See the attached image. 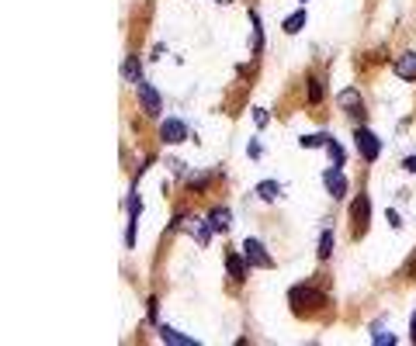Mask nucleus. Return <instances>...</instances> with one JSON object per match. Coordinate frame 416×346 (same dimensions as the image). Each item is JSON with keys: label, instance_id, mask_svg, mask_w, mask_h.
<instances>
[{"label": "nucleus", "instance_id": "nucleus-1", "mask_svg": "<svg viewBox=\"0 0 416 346\" xmlns=\"http://www.w3.org/2000/svg\"><path fill=\"white\" fill-rule=\"evenodd\" d=\"M288 305H291L295 315H309L316 305H323V295L316 291V287H309V284H298V287L288 291Z\"/></svg>", "mask_w": 416, "mask_h": 346}, {"label": "nucleus", "instance_id": "nucleus-2", "mask_svg": "<svg viewBox=\"0 0 416 346\" xmlns=\"http://www.w3.org/2000/svg\"><path fill=\"white\" fill-rule=\"evenodd\" d=\"M354 146H357V152H361L364 159H378V156H382V139H378L372 129H364V125L354 129Z\"/></svg>", "mask_w": 416, "mask_h": 346}, {"label": "nucleus", "instance_id": "nucleus-3", "mask_svg": "<svg viewBox=\"0 0 416 346\" xmlns=\"http://www.w3.org/2000/svg\"><path fill=\"white\" fill-rule=\"evenodd\" d=\"M368 215H372V201L368 194H357L354 204H350V218H354V236L361 239L364 232H368Z\"/></svg>", "mask_w": 416, "mask_h": 346}, {"label": "nucleus", "instance_id": "nucleus-4", "mask_svg": "<svg viewBox=\"0 0 416 346\" xmlns=\"http://www.w3.org/2000/svg\"><path fill=\"white\" fill-rule=\"evenodd\" d=\"M323 184H326V191H330L333 201H343V198H347V173H343V166L333 163V166L323 173Z\"/></svg>", "mask_w": 416, "mask_h": 346}, {"label": "nucleus", "instance_id": "nucleus-5", "mask_svg": "<svg viewBox=\"0 0 416 346\" xmlns=\"http://www.w3.org/2000/svg\"><path fill=\"white\" fill-rule=\"evenodd\" d=\"M243 256L250 260V267H274L271 253L264 250V243H260V239H246L243 243Z\"/></svg>", "mask_w": 416, "mask_h": 346}, {"label": "nucleus", "instance_id": "nucleus-6", "mask_svg": "<svg viewBox=\"0 0 416 346\" xmlns=\"http://www.w3.org/2000/svg\"><path fill=\"white\" fill-rule=\"evenodd\" d=\"M187 139V125L181 122V118H167L164 125H160V142H167V146H181Z\"/></svg>", "mask_w": 416, "mask_h": 346}, {"label": "nucleus", "instance_id": "nucleus-7", "mask_svg": "<svg viewBox=\"0 0 416 346\" xmlns=\"http://www.w3.org/2000/svg\"><path fill=\"white\" fill-rule=\"evenodd\" d=\"M139 104H142V111L149 114V118H156V114H160V107H164L160 90H156L153 83H139Z\"/></svg>", "mask_w": 416, "mask_h": 346}, {"label": "nucleus", "instance_id": "nucleus-8", "mask_svg": "<svg viewBox=\"0 0 416 346\" xmlns=\"http://www.w3.org/2000/svg\"><path fill=\"white\" fill-rule=\"evenodd\" d=\"M340 107L350 114L354 122H361L364 118V111H361V94L354 90V87H347V90H340Z\"/></svg>", "mask_w": 416, "mask_h": 346}, {"label": "nucleus", "instance_id": "nucleus-9", "mask_svg": "<svg viewBox=\"0 0 416 346\" xmlns=\"http://www.w3.org/2000/svg\"><path fill=\"white\" fill-rule=\"evenodd\" d=\"M246 267H250V260H246L243 253H236V250H229V253H226V270H229L236 280H243V277H246Z\"/></svg>", "mask_w": 416, "mask_h": 346}, {"label": "nucleus", "instance_id": "nucleus-10", "mask_svg": "<svg viewBox=\"0 0 416 346\" xmlns=\"http://www.w3.org/2000/svg\"><path fill=\"white\" fill-rule=\"evenodd\" d=\"M395 77L402 80H416V52H402L395 59Z\"/></svg>", "mask_w": 416, "mask_h": 346}, {"label": "nucleus", "instance_id": "nucleus-11", "mask_svg": "<svg viewBox=\"0 0 416 346\" xmlns=\"http://www.w3.org/2000/svg\"><path fill=\"white\" fill-rule=\"evenodd\" d=\"M229 222H233V218H229V208H222V204L208 211V225H212L219 236H222V232H229Z\"/></svg>", "mask_w": 416, "mask_h": 346}, {"label": "nucleus", "instance_id": "nucleus-12", "mask_svg": "<svg viewBox=\"0 0 416 346\" xmlns=\"http://www.w3.org/2000/svg\"><path fill=\"white\" fill-rule=\"evenodd\" d=\"M302 25H305V11H295L291 18H285V35H295V31H302Z\"/></svg>", "mask_w": 416, "mask_h": 346}, {"label": "nucleus", "instance_id": "nucleus-13", "mask_svg": "<svg viewBox=\"0 0 416 346\" xmlns=\"http://www.w3.org/2000/svg\"><path fill=\"white\" fill-rule=\"evenodd\" d=\"M122 77H125V80H139V77H142V70H139V59H135V55H129V59L122 63Z\"/></svg>", "mask_w": 416, "mask_h": 346}, {"label": "nucleus", "instance_id": "nucleus-14", "mask_svg": "<svg viewBox=\"0 0 416 346\" xmlns=\"http://www.w3.org/2000/svg\"><path fill=\"white\" fill-rule=\"evenodd\" d=\"M160 336H164L167 343H184V346H194V339H191V336H184V332H177V329H167V325L160 329Z\"/></svg>", "mask_w": 416, "mask_h": 346}, {"label": "nucleus", "instance_id": "nucleus-15", "mask_svg": "<svg viewBox=\"0 0 416 346\" xmlns=\"http://www.w3.org/2000/svg\"><path fill=\"white\" fill-rule=\"evenodd\" d=\"M326 149H330V159H333L337 166H343V163H347V152H343V146H340V142L326 139Z\"/></svg>", "mask_w": 416, "mask_h": 346}, {"label": "nucleus", "instance_id": "nucleus-16", "mask_svg": "<svg viewBox=\"0 0 416 346\" xmlns=\"http://www.w3.org/2000/svg\"><path fill=\"white\" fill-rule=\"evenodd\" d=\"M309 101H312V104L323 101V80H320V77H309Z\"/></svg>", "mask_w": 416, "mask_h": 346}, {"label": "nucleus", "instance_id": "nucleus-17", "mask_svg": "<svg viewBox=\"0 0 416 346\" xmlns=\"http://www.w3.org/2000/svg\"><path fill=\"white\" fill-rule=\"evenodd\" d=\"M250 21H253V49H260V45H264V28H260V14L250 11Z\"/></svg>", "mask_w": 416, "mask_h": 346}, {"label": "nucleus", "instance_id": "nucleus-18", "mask_svg": "<svg viewBox=\"0 0 416 346\" xmlns=\"http://www.w3.org/2000/svg\"><path fill=\"white\" fill-rule=\"evenodd\" d=\"M326 139H330V132H320V135H302V146H305V149H316V146H326Z\"/></svg>", "mask_w": 416, "mask_h": 346}, {"label": "nucleus", "instance_id": "nucleus-19", "mask_svg": "<svg viewBox=\"0 0 416 346\" xmlns=\"http://www.w3.org/2000/svg\"><path fill=\"white\" fill-rule=\"evenodd\" d=\"M257 194L264 198V201H274V198H278V184H274V181H264V184L257 187Z\"/></svg>", "mask_w": 416, "mask_h": 346}, {"label": "nucleus", "instance_id": "nucleus-20", "mask_svg": "<svg viewBox=\"0 0 416 346\" xmlns=\"http://www.w3.org/2000/svg\"><path fill=\"white\" fill-rule=\"evenodd\" d=\"M330 250H333V232L326 228V232L320 236V260H326V256H330Z\"/></svg>", "mask_w": 416, "mask_h": 346}, {"label": "nucleus", "instance_id": "nucleus-21", "mask_svg": "<svg viewBox=\"0 0 416 346\" xmlns=\"http://www.w3.org/2000/svg\"><path fill=\"white\" fill-rule=\"evenodd\" d=\"M208 184H212V177H208V173H198V177L191 181V191H205Z\"/></svg>", "mask_w": 416, "mask_h": 346}, {"label": "nucleus", "instance_id": "nucleus-22", "mask_svg": "<svg viewBox=\"0 0 416 346\" xmlns=\"http://www.w3.org/2000/svg\"><path fill=\"white\" fill-rule=\"evenodd\" d=\"M253 118H257V129H268V122H271V114H268L264 107H257V111H253Z\"/></svg>", "mask_w": 416, "mask_h": 346}, {"label": "nucleus", "instance_id": "nucleus-23", "mask_svg": "<svg viewBox=\"0 0 416 346\" xmlns=\"http://www.w3.org/2000/svg\"><path fill=\"white\" fill-rule=\"evenodd\" d=\"M260 156H264V152H260V142L253 139V142H250V159H260Z\"/></svg>", "mask_w": 416, "mask_h": 346}, {"label": "nucleus", "instance_id": "nucleus-24", "mask_svg": "<svg viewBox=\"0 0 416 346\" xmlns=\"http://www.w3.org/2000/svg\"><path fill=\"white\" fill-rule=\"evenodd\" d=\"M402 170H409V173H416V156H409V159H402Z\"/></svg>", "mask_w": 416, "mask_h": 346}, {"label": "nucleus", "instance_id": "nucleus-25", "mask_svg": "<svg viewBox=\"0 0 416 346\" xmlns=\"http://www.w3.org/2000/svg\"><path fill=\"white\" fill-rule=\"evenodd\" d=\"M413 339H416V315H413Z\"/></svg>", "mask_w": 416, "mask_h": 346}, {"label": "nucleus", "instance_id": "nucleus-26", "mask_svg": "<svg viewBox=\"0 0 416 346\" xmlns=\"http://www.w3.org/2000/svg\"><path fill=\"white\" fill-rule=\"evenodd\" d=\"M219 4H229V0H219Z\"/></svg>", "mask_w": 416, "mask_h": 346}]
</instances>
